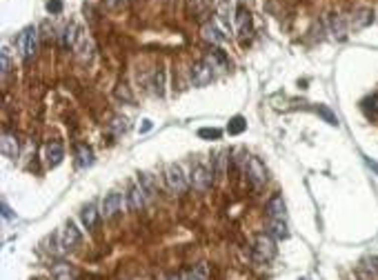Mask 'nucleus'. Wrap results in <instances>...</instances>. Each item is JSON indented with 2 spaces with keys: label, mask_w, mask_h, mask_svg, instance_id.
Instances as JSON below:
<instances>
[{
  "label": "nucleus",
  "mask_w": 378,
  "mask_h": 280,
  "mask_svg": "<svg viewBox=\"0 0 378 280\" xmlns=\"http://www.w3.org/2000/svg\"><path fill=\"white\" fill-rule=\"evenodd\" d=\"M18 51L23 54L25 60H32L36 56V47H38V29L36 27H25L18 36Z\"/></svg>",
  "instance_id": "1"
},
{
  "label": "nucleus",
  "mask_w": 378,
  "mask_h": 280,
  "mask_svg": "<svg viewBox=\"0 0 378 280\" xmlns=\"http://www.w3.org/2000/svg\"><path fill=\"white\" fill-rule=\"evenodd\" d=\"M165 178H167V185L172 187V191H176V194H185V191L189 189V180L187 176H185V171L180 165H167V169H165Z\"/></svg>",
  "instance_id": "2"
},
{
  "label": "nucleus",
  "mask_w": 378,
  "mask_h": 280,
  "mask_svg": "<svg viewBox=\"0 0 378 280\" xmlns=\"http://www.w3.org/2000/svg\"><path fill=\"white\" fill-rule=\"evenodd\" d=\"M254 251H256L258 260H272L276 256V242L269 233H258L254 240Z\"/></svg>",
  "instance_id": "3"
},
{
  "label": "nucleus",
  "mask_w": 378,
  "mask_h": 280,
  "mask_svg": "<svg viewBox=\"0 0 378 280\" xmlns=\"http://www.w3.org/2000/svg\"><path fill=\"white\" fill-rule=\"evenodd\" d=\"M247 180L251 183L254 189H261L267 183V169L258 158H249V163H247Z\"/></svg>",
  "instance_id": "4"
},
{
  "label": "nucleus",
  "mask_w": 378,
  "mask_h": 280,
  "mask_svg": "<svg viewBox=\"0 0 378 280\" xmlns=\"http://www.w3.org/2000/svg\"><path fill=\"white\" fill-rule=\"evenodd\" d=\"M211 171L205 167V165H200V163H196L194 165V169H191V185H194V189H198V191H207L211 187V183H214V178H211Z\"/></svg>",
  "instance_id": "5"
},
{
  "label": "nucleus",
  "mask_w": 378,
  "mask_h": 280,
  "mask_svg": "<svg viewBox=\"0 0 378 280\" xmlns=\"http://www.w3.org/2000/svg\"><path fill=\"white\" fill-rule=\"evenodd\" d=\"M211 80H214V69H211L205 60L191 65V82H194L196 87H205V85H209Z\"/></svg>",
  "instance_id": "6"
},
{
  "label": "nucleus",
  "mask_w": 378,
  "mask_h": 280,
  "mask_svg": "<svg viewBox=\"0 0 378 280\" xmlns=\"http://www.w3.org/2000/svg\"><path fill=\"white\" fill-rule=\"evenodd\" d=\"M120 207H122V196L118 191H111V194L105 196L102 200V216L105 218H113L120 214Z\"/></svg>",
  "instance_id": "7"
},
{
  "label": "nucleus",
  "mask_w": 378,
  "mask_h": 280,
  "mask_svg": "<svg viewBox=\"0 0 378 280\" xmlns=\"http://www.w3.org/2000/svg\"><path fill=\"white\" fill-rule=\"evenodd\" d=\"M45 158H47V165L49 167H58L65 158V149L58 140H51V143L45 147Z\"/></svg>",
  "instance_id": "8"
},
{
  "label": "nucleus",
  "mask_w": 378,
  "mask_h": 280,
  "mask_svg": "<svg viewBox=\"0 0 378 280\" xmlns=\"http://www.w3.org/2000/svg\"><path fill=\"white\" fill-rule=\"evenodd\" d=\"M145 200H147V189L138 183L129 189V209L132 211H141L145 207Z\"/></svg>",
  "instance_id": "9"
},
{
  "label": "nucleus",
  "mask_w": 378,
  "mask_h": 280,
  "mask_svg": "<svg viewBox=\"0 0 378 280\" xmlns=\"http://www.w3.org/2000/svg\"><path fill=\"white\" fill-rule=\"evenodd\" d=\"M371 23H374V12H371V9L360 7L351 14V27L354 29H365V27H369Z\"/></svg>",
  "instance_id": "10"
},
{
  "label": "nucleus",
  "mask_w": 378,
  "mask_h": 280,
  "mask_svg": "<svg viewBox=\"0 0 378 280\" xmlns=\"http://www.w3.org/2000/svg\"><path fill=\"white\" fill-rule=\"evenodd\" d=\"M63 247L65 249H74V247H78L80 245V240H82V236H80V231L76 229V225L74 222H67L65 225V229H63Z\"/></svg>",
  "instance_id": "11"
},
{
  "label": "nucleus",
  "mask_w": 378,
  "mask_h": 280,
  "mask_svg": "<svg viewBox=\"0 0 378 280\" xmlns=\"http://www.w3.org/2000/svg\"><path fill=\"white\" fill-rule=\"evenodd\" d=\"M267 216L269 220H285V200L281 194L272 196L267 202Z\"/></svg>",
  "instance_id": "12"
},
{
  "label": "nucleus",
  "mask_w": 378,
  "mask_h": 280,
  "mask_svg": "<svg viewBox=\"0 0 378 280\" xmlns=\"http://www.w3.org/2000/svg\"><path fill=\"white\" fill-rule=\"evenodd\" d=\"M236 27H238V34L242 36H249L251 34V14L247 7H238L236 9Z\"/></svg>",
  "instance_id": "13"
},
{
  "label": "nucleus",
  "mask_w": 378,
  "mask_h": 280,
  "mask_svg": "<svg viewBox=\"0 0 378 280\" xmlns=\"http://www.w3.org/2000/svg\"><path fill=\"white\" fill-rule=\"evenodd\" d=\"M100 214H102V211H98L96 202H89V205L82 207V211H80L82 225H85L87 229H94V227L98 225V218H100Z\"/></svg>",
  "instance_id": "14"
},
{
  "label": "nucleus",
  "mask_w": 378,
  "mask_h": 280,
  "mask_svg": "<svg viewBox=\"0 0 378 280\" xmlns=\"http://www.w3.org/2000/svg\"><path fill=\"white\" fill-rule=\"evenodd\" d=\"M200 31H203V38L207 40V43H211V45H220L222 40H225V34H222L214 23H205Z\"/></svg>",
  "instance_id": "15"
},
{
  "label": "nucleus",
  "mask_w": 378,
  "mask_h": 280,
  "mask_svg": "<svg viewBox=\"0 0 378 280\" xmlns=\"http://www.w3.org/2000/svg\"><path fill=\"white\" fill-rule=\"evenodd\" d=\"M329 27H331V34L336 36L338 40H345L347 36V27H345V18L338 14H331L329 16Z\"/></svg>",
  "instance_id": "16"
},
{
  "label": "nucleus",
  "mask_w": 378,
  "mask_h": 280,
  "mask_svg": "<svg viewBox=\"0 0 378 280\" xmlns=\"http://www.w3.org/2000/svg\"><path fill=\"white\" fill-rule=\"evenodd\" d=\"M0 149H3L5 156H9V158H16V156H18V149H20V147H18V138L14 136V133H5Z\"/></svg>",
  "instance_id": "17"
},
{
  "label": "nucleus",
  "mask_w": 378,
  "mask_h": 280,
  "mask_svg": "<svg viewBox=\"0 0 378 280\" xmlns=\"http://www.w3.org/2000/svg\"><path fill=\"white\" fill-rule=\"evenodd\" d=\"M205 62L211 67V69H225V67H227V56L222 54L220 49H211L209 54H207Z\"/></svg>",
  "instance_id": "18"
},
{
  "label": "nucleus",
  "mask_w": 378,
  "mask_h": 280,
  "mask_svg": "<svg viewBox=\"0 0 378 280\" xmlns=\"http://www.w3.org/2000/svg\"><path fill=\"white\" fill-rule=\"evenodd\" d=\"M76 158H78V167H89V165L94 163V152H91V147H87V145H78Z\"/></svg>",
  "instance_id": "19"
},
{
  "label": "nucleus",
  "mask_w": 378,
  "mask_h": 280,
  "mask_svg": "<svg viewBox=\"0 0 378 280\" xmlns=\"http://www.w3.org/2000/svg\"><path fill=\"white\" fill-rule=\"evenodd\" d=\"M76 51H78L80 62H87V60H91V51H94V47H91V43L85 38V36H80L78 45H76Z\"/></svg>",
  "instance_id": "20"
},
{
  "label": "nucleus",
  "mask_w": 378,
  "mask_h": 280,
  "mask_svg": "<svg viewBox=\"0 0 378 280\" xmlns=\"http://www.w3.org/2000/svg\"><path fill=\"white\" fill-rule=\"evenodd\" d=\"M78 27L76 25H69V27H65V34H63V47L65 49H71V47H76V40H78Z\"/></svg>",
  "instance_id": "21"
},
{
  "label": "nucleus",
  "mask_w": 378,
  "mask_h": 280,
  "mask_svg": "<svg viewBox=\"0 0 378 280\" xmlns=\"http://www.w3.org/2000/svg\"><path fill=\"white\" fill-rule=\"evenodd\" d=\"M269 233H272L274 238H278V240L287 238L289 231H287V225H285V220H269Z\"/></svg>",
  "instance_id": "22"
},
{
  "label": "nucleus",
  "mask_w": 378,
  "mask_h": 280,
  "mask_svg": "<svg viewBox=\"0 0 378 280\" xmlns=\"http://www.w3.org/2000/svg\"><path fill=\"white\" fill-rule=\"evenodd\" d=\"M74 269L69 267V264H63V262H58L54 267V278L56 280H74Z\"/></svg>",
  "instance_id": "23"
},
{
  "label": "nucleus",
  "mask_w": 378,
  "mask_h": 280,
  "mask_svg": "<svg viewBox=\"0 0 378 280\" xmlns=\"http://www.w3.org/2000/svg\"><path fill=\"white\" fill-rule=\"evenodd\" d=\"M247 129V122H245V118L242 116H234L229 120V124H227V131L231 133V136H238V133H242Z\"/></svg>",
  "instance_id": "24"
},
{
  "label": "nucleus",
  "mask_w": 378,
  "mask_h": 280,
  "mask_svg": "<svg viewBox=\"0 0 378 280\" xmlns=\"http://www.w3.org/2000/svg\"><path fill=\"white\" fill-rule=\"evenodd\" d=\"M362 271H367L371 278H378V258L376 256L365 258V260H362Z\"/></svg>",
  "instance_id": "25"
},
{
  "label": "nucleus",
  "mask_w": 378,
  "mask_h": 280,
  "mask_svg": "<svg viewBox=\"0 0 378 280\" xmlns=\"http://www.w3.org/2000/svg\"><path fill=\"white\" fill-rule=\"evenodd\" d=\"M362 109L367 111V116L376 118L378 116V93H376V96H371V98H367V100L362 102Z\"/></svg>",
  "instance_id": "26"
},
{
  "label": "nucleus",
  "mask_w": 378,
  "mask_h": 280,
  "mask_svg": "<svg viewBox=\"0 0 378 280\" xmlns=\"http://www.w3.org/2000/svg\"><path fill=\"white\" fill-rule=\"evenodd\" d=\"M225 152H220L218 156H216V158H214V169H211V174H214L216 176V178H220V176H222V171H225Z\"/></svg>",
  "instance_id": "27"
},
{
  "label": "nucleus",
  "mask_w": 378,
  "mask_h": 280,
  "mask_svg": "<svg viewBox=\"0 0 378 280\" xmlns=\"http://www.w3.org/2000/svg\"><path fill=\"white\" fill-rule=\"evenodd\" d=\"M316 111H318V116H323V118H325V122H329V124H338V118H336L334 113H331L325 105H318V107H316Z\"/></svg>",
  "instance_id": "28"
},
{
  "label": "nucleus",
  "mask_w": 378,
  "mask_h": 280,
  "mask_svg": "<svg viewBox=\"0 0 378 280\" xmlns=\"http://www.w3.org/2000/svg\"><path fill=\"white\" fill-rule=\"evenodd\" d=\"M198 136L200 138H207V140H218L220 138V129H216V127H203V129H198Z\"/></svg>",
  "instance_id": "29"
},
{
  "label": "nucleus",
  "mask_w": 378,
  "mask_h": 280,
  "mask_svg": "<svg viewBox=\"0 0 378 280\" xmlns=\"http://www.w3.org/2000/svg\"><path fill=\"white\" fill-rule=\"evenodd\" d=\"M218 14H220V18H222V23L229 27V0H220V5H218Z\"/></svg>",
  "instance_id": "30"
},
{
  "label": "nucleus",
  "mask_w": 378,
  "mask_h": 280,
  "mask_svg": "<svg viewBox=\"0 0 378 280\" xmlns=\"http://www.w3.org/2000/svg\"><path fill=\"white\" fill-rule=\"evenodd\" d=\"M111 129H113V133H125L127 131V120L125 118H113Z\"/></svg>",
  "instance_id": "31"
},
{
  "label": "nucleus",
  "mask_w": 378,
  "mask_h": 280,
  "mask_svg": "<svg viewBox=\"0 0 378 280\" xmlns=\"http://www.w3.org/2000/svg\"><path fill=\"white\" fill-rule=\"evenodd\" d=\"M163 85H165V74L158 71V74L154 76V91H156L158 96H163Z\"/></svg>",
  "instance_id": "32"
},
{
  "label": "nucleus",
  "mask_w": 378,
  "mask_h": 280,
  "mask_svg": "<svg viewBox=\"0 0 378 280\" xmlns=\"http://www.w3.org/2000/svg\"><path fill=\"white\" fill-rule=\"evenodd\" d=\"M9 54H7V49H3L0 51V69H3V76H7L9 74Z\"/></svg>",
  "instance_id": "33"
},
{
  "label": "nucleus",
  "mask_w": 378,
  "mask_h": 280,
  "mask_svg": "<svg viewBox=\"0 0 378 280\" xmlns=\"http://www.w3.org/2000/svg\"><path fill=\"white\" fill-rule=\"evenodd\" d=\"M47 12L49 14H60V12H63V3H60V0H49V3H47Z\"/></svg>",
  "instance_id": "34"
},
{
  "label": "nucleus",
  "mask_w": 378,
  "mask_h": 280,
  "mask_svg": "<svg viewBox=\"0 0 378 280\" xmlns=\"http://www.w3.org/2000/svg\"><path fill=\"white\" fill-rule=\"evenodd\" d=\"M122 5V0H105V7L107 9H118Z\"/></svg>",
  "instance_id": "35"
},
{
  "label": "nucleus",
  "mask_w": 378,
  "mask_h": 280,
  "mask_svg": "<svg viewBox=\"0 0 378 280\" xmlns=\"http://www.w3.org/2000/svg\"><path fill=\"white\" fill-rule=\"evenodd\" d=\"M365 163H367V167H369V169H374L376 174H378V163H376V160H371V158H365Z\"/></svg>",
  "instance_id": "36"
},
{
  "label": "nucleus",
  "mask_w": 378,
  "mask_h": 280,
  "mask_svg": "<svg viewBox=\"0 0 378 280\" xmlns=\"http://www.w3.org/2000/svg\"><path fill=\"white\" fill-rule=\"evenodd\" d=\"M3 216L5 218H12V211H9V207L5 205V202H3Z\"/></svg>",
  "instance_id": "37"
},
{
  "label": "nucleus",
  "mask_w": 378,
  "mask_h": 280,
  "mask_svg": "<svg viewBox=\"0 0 378 280\" xmlns=\"http://www.w3.org/2000/svg\"><path fill=\"white\" fill-rule=\"evenodd\" d=\"M167 280H183V278H180V276H169Z\"/></svg>",
  "instance_id": "38"
}]
</instances>
